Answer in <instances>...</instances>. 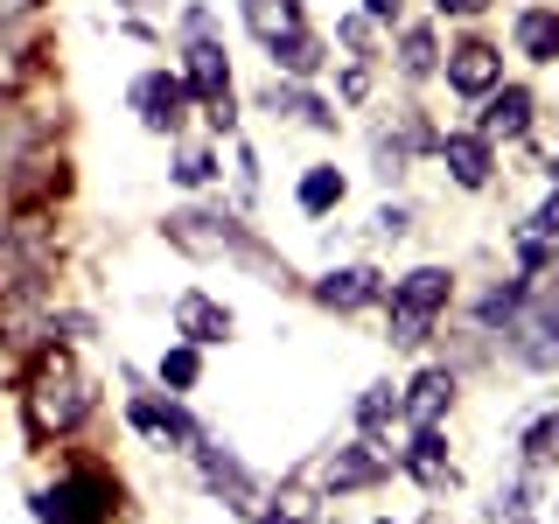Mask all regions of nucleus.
<instances>
[{"label":"nucleus","instance_id":"obj_1","mask_svg":"<svg viewBox=\"0 0 559 524\" xmlns=\"http://www.w3.org/2000/svg\"><path fill=\"white\" fill-rule=\"evenodd\" d=\"M448 287L454 279L441 266H413L406 279H392V322H384V336H392L399 349H419L433 329V314L448 308Z\"/></svg>","mask_w":559,"mask_h":524},{"label":"nucleus","instance_id":"obj_2","mask_svg":"<svg viewBox=\"0 0 559 524\" xmlns=\"http://www.w3.org/2000/svg\"><path fill=\"white\" fill-rule=\"evenodd\" d=\"M162 231H168L175 252H197V259H259V266H266V252L245 238V224L231 217V210H175Z\"/></svg>","mask_w":559,"mask_h":524},{"label":"nucleus","instance_id":"obj_3","mask_svg":"<svg viewBox=\"0 0 559 524\" xmlns=\"http://www.w3.org/2000/svg\"><path fill=\"white\" fill-rule=\"evenodd\" d=\"M182 84H189V98L203 105L210 119H217L224 133H231V70H224V49L210 43V35H189V49H182Z\"/></svg>","mask_w":559,"mask_h":524},{"label":"nucleus","instance_id":"obj_4","mask_svg":"<svg viewBox=\"0 0 559 524\" xmlns=\"http://www.w3.org/2000/svg\"><path fill=\"white\" fill-rule=\"evenodd\" d=\"M84 413H92V384L70 371L63 357H49L43 371H35V427H57V433H70Z\"/></svg>","mask_w":559,"mask_h":524},{"label":"nucleus","instance_id":"obj_5","mask_svg":"<svg viewBox=\"0 0 559 524\" xmlns=\"http://www.w3.org/2000/svg\"><path fill=\"white\" fill-rule=\"evenodd\" d=\"M503 336H511V357L524 371H559V301H524Z\"/></svg>","mask_w":559,"mask_h":524},{"label":"nucleus","instance_id":"obj_6","mask_svg":"<svg viewBox=\"0 0 559 524\" xmlns=\"http://www.w3.org/2000/svg\"><path fill=\"white\" fill-rule=\"evenodd\" d=\"M133 112H140L147 133H175L189 119V84L168 78V70H147V78L133 84Z\"/></svg>","mask_w":559,"mask_h":524},{"label":"nucleus","instance_id":"obj_7","mask_svg":"<svg viewBox=\"0 0 559 524\" xmlns=\"http://www.w3.org/2000/svg\"><path fill=\"white\" fill-rule=\"evenodd\" d=\"M35 517H43V524H98L105 517V489L92 476H70V483H57V489L35 497Z\"/></svg>","mask_w":559,"mask_h":524},{"label":"nucleus","instance_id":"obj_8","mask_svg":"<svg viewBox=\"0 0 559 524\" xmlns=\"http://www.w3.org/2000/svg\"><path fill=\"white\" fill-rule=\"evenodd\" d=\"M197 462H203L210 489H224V497H231V511H259V476L238 462L231 448H217V441H197Z\"/></svg>","mask_w":559,"mask_h":524},{"label":"nucleus","instance_id":"obj_9","mask_svg":"<svg viewBox=\"0 0 559 524\" xmlns=\"http://www.w3.org/2000/svg\"><path fill=\"white\" fill-rule=\"evenodd\" d=\"M524 127H532V92L524 84H497V92H483V140L497 147V140H524Z\"/></svg>","mask_w":559,"mask_h":524},{"label":"nucleus","instance_id":"obj_10","mask_svg":"<svg viewBox=\"0 0 559 524\" xmlns=\"http://www.w3.org/2000/svg\"><path fill=\"white\" fill-rule=\"evenodd\" d=\"M448 84L462 98H483V92H497L503 84V57L489 43H462V49H448Z\"/></svg>","mask_w":559,"mask_h":524},{"label":"nucleus","instance_id":"obj_11","mask_svg":"<svg viewBox=\"0 0 559 524\" xmlns=\"http://www.w3.org/2000/svg\"><path fill=\"white\" fill-rule=\"evenodd\" d=\"M384 294V279L371 273V266H336V273H322L314 279V301L322 308H336V314H349V308H371Z\"/></svg>","mask_w":559,"mask_h":524},{"label":"nucleus","instance_id":"obj_12","mask_svg":"<svg viewBox=\"0 0 559 524\" xmlns=\"http://www.w3.org/2000/svg\"><path fill=\"white\" fill-rule=\"evenodd\" d=\"M175 329H182V343H224L231 336V308H217L210 294H175Z\"/></svg>","mask_w":559,"mask_h":524},{"label":"nucleus","instance_id":"obj_13","mask_svg":"<svg viewBox=\"0 0 559 524\" xmlns=\"http://www.w3.org/2000/svg\"><path fill=\"white\" fill-rule=\"evenodd\" d=\"M448 398H454V378L441 371V364H433V371H419L406 392H399V413H406L413 427H433V419L448 413Z\"/></svg>","mask_w":559,"mask_h":524},{"label":"nucleus","instance_id":"obj_14","mask_svg":"<svg viewBox=\"0 0 559 524\" xmlns=\"http://www.w3.org/2000/svg\"><path fill=\"white\" fill-rule=\"evenodd\" d=\"M133 427L140 433H162V441H182V448H197L203 433H197V419H189L182 406H175V398H133Z\"/></svg>","mask_w":559,"mask_h":524},{"label":"nucleus","instance_id":"obj_15","mask_svg":"<svg viewBox=\"0 0 559 524\" xmlns=\"http://www.w3.org/2000/svg\"><path fill=\"white\" fill-rule=\"evenodd\" d=\"M441 162H448V175H454L462 189H483L489 168H497V162H489V140H483V133H448V140H441Z\"/></svg>","mask_w":559,"mask_h":524},{"label":"nucleus","instance_id":"obj_16","mask_svg":"<svg viewBox=\"0 0 559 524\" xmlns=\"http://www.w3.org/2000/svg\"><path fill=\"white\" fill-rule=\"evenodd\" d=\"M371 448H378V441L364 433L357 448L329 454V468H322V476H329V489H364V483H378V476H384V454H371Z\"/></svg>","mask_w":559,"mask_h":524},{"label":"nucleus","instance_id":"obj_17","mask_svg":"<svg viewBox=\"0 0 559 524\" xmlns=\"http://www.w3.org/2000/svg\"><path fill=\"white\" fill-rule=\"evenodd\" d=\"M238 14L259 43H280V35L301 28V0H238Z\"/></svg>","mask_w":559,"mask_h":524},{"label":"nucleus","instance_id":"obj_18","mask_svg":"<svg viewBox=\"0 0 559 524\" xmlns=\"http://www.w3.org/2000/svg\"><path fill=\"white\" fill-rule=\"evenodd\" d=\"M406 468H413V476L427 483V489H454V462H448V441H441L433 427H419V441L406 448Z\"/></svg>","mask_w":559,"mask_h":524},{"label":"nucleus","instance_id":"obj_19","mask_svg":"<svg viewBox=\"0 0 559 524\" xmlns=\"http://www.w3.org/2000/svg\"><path fill=\"white\" fill-rule=\"evenodd\" d=\"M518 49L532 63H559V14L552 8H524L518 14Z\"/></svg>","mask_w":559,"mask_h":524},{"label":"nucleus","instance_id":"obj_20","mask_svg":"<svg viewBox=\"0 0 559 524\" xmlns=\"http://www.w3.org/2000/svg\"><path fill=\"white\" fill-rule=\"evenodd\" d=\"M524 301H532V279H503V287H489L483 301H476V322L483 329H511Z\"/></svg>","mask_w":559,"mask_h":524},{"label":"nucleus","instance_id":"obj_21","mask_svg":"<svg viewBox=\"0 0 559 524\" xmlns=\"http://www.w3.org/2000/svg\"><path fill=\"white\" fill-rule=\"evenodd\" d=\"M266 49H273V63L287 70V78H314V70H322V43H314L308 28L280 35V43H266Z\"/></svg>","mask_w":559,"mask_h":524},{"label":"nucleus","instance_id":"obj_22","mask_svg":"<svg viewBox=\"0 0 559 524\" xmlns=\"http://www.w3.org/2000/svg\"><path fill=\"white\" fill-rule=\"evenodd\" d=\"M419 140H427V133H419L413 119H399V133H378V140H371V154H378V175H384V182H392V175H406V162H413Z\"/></svg>","mask_w":559,"mask_h":524},{"label":"nucleus","instance_id":"obj_23","mask_svg":"<svg viewBox=\"0 0 559 524\" xmlns=\"http://www.w3.org/2000/svg\"><path fill=\"white\" fill-rule=\"evenodd\" d=\"M336 203H343V175L336 168H308L301 175V210H308V217H329Z\"/></svg>","mask_w":559,"mask_h":524},{"label":"nucleus","instance_id":"obj_24","mask_svg":"<svg viewBox=\"0 0 559 524\" xmlns=\"http://www.w3.org/2000/svg\"><path fill=\"white\" fill-rule=\"evenodd\" d=\"M28 140H35V133H28V119H22V112H0V182H8V175L22 168Z\"/></svg>","mask_w":559,"mask_h":524},{"label":"nucleus","instance_id":"obj_25","mask_svg":"<svg viewBox=\"0 0 559 524\" xmlns=\"http://www.w3.org/2000/svg\"><path fill=\"white\" fill-rule=\"evenodd\" d=\"M266 105H273V112H301L308 127H336V112H329L322 98H308V92H287V84H273V92H266Z\"/></svg>","mask_w":559,"mask_h":524},{"label":"nucleus","instance_id":"obj_26","mask_svg":"<svg viewBox=\"0 0 559 524\" xmlns=\"http://www.w3.org/2000/svg\"><path fill=\"white\" fill-rule=\"evenodd\" d=\"M433 63H441V49H433V28H406V43H399V70H406V78H427Z\"/></svg>","mask_w":559,"mask_h":524},{"label":"nucleus","instance_id":"obj_27","mask_svg":"<svg viewBox=\"0 0 559 524\" xmlns=\"http://www.w3.org/2000/svg\"><path fill=\"white\" fill-rule=\"evenodd\" d=\"M546 462H559V413L532 419V433H524V468H546Z\"/></svg>","mask_w":559,"mask_h":524},{"label":"nucleus","instance_id":"obj_28","mask_svg":"<svg viewBox=\"0 0 559 524\" xmlns=\"http://www.w3.org/2000/svg\"><path fill=\"white\" fill-rule=\"evenodd\" d=\"M392 413H399V384H371V392L357 398V427H364V433H378Z\"/></svg>","mask_w":559,"mask_h":524},{"label":"nucleus","instance_id":"obj_29","mask_svg":"<svg viewBox=\"0 0 559 524\" xmlns=\"http://www.w3.org/2000/svg\"><path fill=\"white\" fill-rule=\"evenodd\" d=\"M197 371H203V364H197V343H175L168 357H162V384H168V392H189Z\"/></svg>","mask_w":559,"mask_h":524},{"label":"nucleus","instance_id":"obj_30","mask_svg":"<svg viewBox=\"0 0 559 524\" xmlns=\"http://www.w3.org/2000/svg\"><path fill=\"white\" fill-rule=\"evenodd\" d=\"M210 175H217V162H210V154H182V162H175V182H182V189H203Z\"/></svg>","mask_w":559,"mask_h":524},{"label":"nucleus","instance_id":"obj_31","mask_svg":"<svg viewBox=\"0 0 559 524\" xmlns=\"http://www.w3.org/2000/svg\"><path fill=\"white\" fill-rule=\"evenodd\" d=\"M371 224H378V231H384V238H399V231H406V210H399V203H392V210H378V217H371Z\"/></svg>","mask_w":559,"mask_h":524},{"label":"nucleus","instance_id":"obj_32","mask_svg":"<svg viewBox=\"0 0 559 524\" xmlns=\"http://www.w3.org/2000/svg\"><path fill=\"white\" fill-rule=\"evenodd\" d=\"M399 8H406V0H364V14H371V22H392Z\"/></svg>","mask_w":559,"mask_h":524},{"label":"nucleus","instance_id":"obj_33","mask_svg":"<svg viewBox=\"0 0 559 524\" xmlns=\"http://www.w3.org/2000/svg\"><path fill=\"white\" fill-rule=\"evenodd\" d=\"M433 8H441V14H483L489 0H433Z\"/></svg>","mask_w":559,"mask_h":524},{"label":"nucleus","instance_id":"obj_34","mask_svg":"<svg viewBox=\"0 0 559 524\" xmlns=\"http://www.w3.org/2000/svg\"><path fill=\"white\" fill-rule=\"evenodd\" d=\"M259 524H301V511H266Z\"/></svg>","mask_w":559,"mask_h":524},{"label":"nucleus","instance_id":"obj_35","mask_svg":"<svg viewBox=\"0 0 559 524\" xmlns=\"http://www.w3.org/2000/svg\"><path fill=\"white\" fill-rule=\"evenodd\" d=\"M552 189H559V162H552Z\"/></svg>","mask_w":559,"mask_h":524},{"label":"nucleus","instance_id":"obj_36","mask_svg":"<svg viewBox=\"0 0 559 524\" xmlns=\"http://www.w3.org/2000/svg\"><path fill=\"white\" fill-rule=\"evenodd\" d=\"M133 8H140V0H133Z\"/></svg>","mask_w":559,"mask_h":524},{"label":"nucleus","instance_id":"obj_37","mask_svg":"<svg viewBox=\"0 0 559 524\" xmlns=\"http://www.w3.org/2000/svg\"><path fill=\"white\" fill-rule=\"evenodd\" d=\"M518 524H524V517H518Z\"/></svg>","mask_w":559,"mask_h":524}]
</instances>
